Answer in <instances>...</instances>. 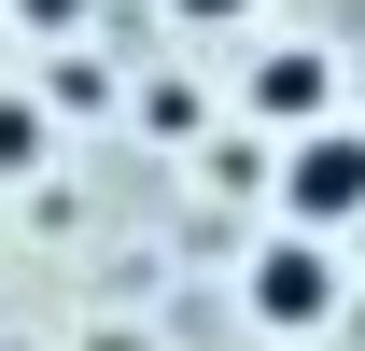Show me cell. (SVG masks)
<instances>
[{
  "label": "cell",
  "instance_id": "obj_1",
  "mask_svg": "<svg viewBox=\"0 0 365 351\" xmlns=\"http://www.w3.org/2000/svg\"><path fill=\"white\" fill-rule=\"evenodd\" d=\"M281 211L309 225V239H337V225L365 211V127H295V155H281Z\"/></svg>",
  "mask_w": 365,
  "mask_h": 351
},
{
  "label": "cell",
  "instance_id": "obj_2",
  "mask_svg": "<svg viewBox=\"0 0 365 351\" xmlns=\"http://www.w3.org/2000/svg\"><path fill=\"white\" fill-rule=\"evenodd\" d=\"M253 323H267V337H309V323H337V253H323L309 225H281L267 253H253Z\"/></svg>",
  "mask_w": 365,
  "mask_h": 351
},
{
  "label": "cell",
  "instance_id": "obj_3",
  "mask_svg": "<svg viewBox=\"0 0 365 351\" xmlns=\"http://www.w3.org/2000/svg\"><path fill=\"white\" fill-rule=\"evenodd\" d=\"M323 98H337L323 56H267V71H253V113H267V127H323Z\"/></svg>",
  "mask_w": 365,
  "mask_h": 351
},
{
  "label": "cell",
  "instance_id": "obj_4",
  "mask_svg": "<svg viewBox=\"0 0 365 351\" xmlns=\"http://www.w3.org/2000/svg\"><path fill=\"white\" fill-rule=\"evenodd\" d=\"M43 155V113H0V169H29Z\"/></svg>",
  "mask_w": 365,
  "mask_h": 351
},
{
  "label": "cell",
  "instance_id": "obj_5",
  "mask_svg": "<svg viewBox=\"0 0 365 351\" xmlns=\"http://www.w3.org/2000/svg\"><path fill=\"white\" fill-rule=\"evenodd\" d=\"M182 29H239V14H253V0H169Z\"/></svg>",
  "mask_w": 365,
  "mask_h": 351
}]
</instances>
